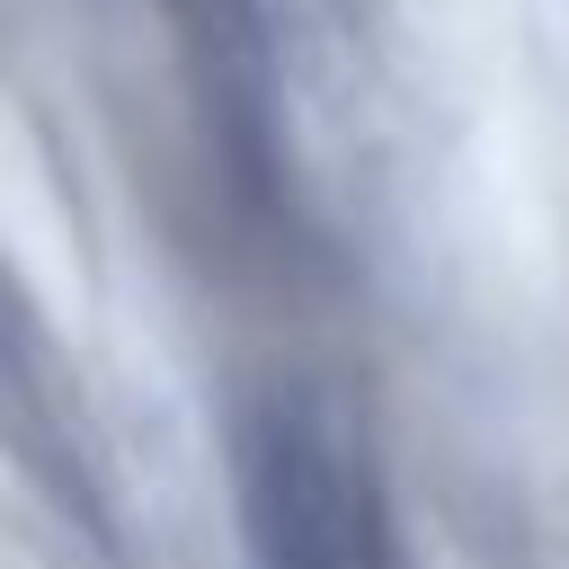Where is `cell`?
I'll return each instance as SVG.
<instances>
[{"label":"cell","mask_w":569,"mask_h":569,"mask_svg":"<svg viewBox=\"0 0 569 569\" xmlns=\"http://www.w3.org/2000/svg\"><path fill=\"white\" fill-rule=\"evenodd\" d=\"M240 507H249V560L258 569H347V471L329 436L293 409L249 427L240 453Z\"/></svg>","instance_id":"6da1fadb"}]
</instances>
